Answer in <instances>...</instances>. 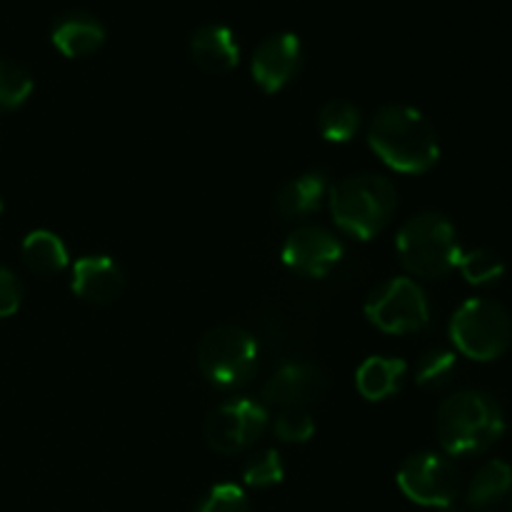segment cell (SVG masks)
<instances>
[{
  "label": "cell",
  "instance_id": "6da1fadb",
  "mask_svg": "<svg viewBox=\"0 0 512 512\" xmlns=\"http://www.w3.org/2000/svg\"><path fill=\"white\" fill-rule=\"evenodd\" d=\"M370 148L398 173H428L440 158L438 133L433 123L413 105H385L373 115L368 128Z\"/></svg>",
  "mask_w": 512,
  "mask_h": 512
},
{
  "label": "cell",
  "instance_id": "7a4b0ae2",
  "mask_svg": "<svg viewBox=\"0 0 512 512\" xmlns=\"http://www.w3.org/2000/svg\"><path fill=\"white\" fill-rule=\"evenodd\" d=\"M435 430L448 455H478L503 438L505 415L493 395L483 390H460L440 403Z\"/></svg>",
  "mask_w": 512,
  "mask_h": 512
},
{
  "label": "cell",
  "instance_id": "3957f363",
  "mask_svg": "<svg viewBox=\"0 0 512 512\" xmlns=\"http://www.w3.org/2000/svg\"><path fill=\"white\" fill-rule=\"evenodd\" d=\"M398 208V190L385 175H348L330 190V210L343 233L370 240L385 230Z\"/></svg>",
  "mask_w": 512,
  "mask_h": 512
},
{
  "label": "cell",
  "instance_id": "277c9868",
  "mask_svg": "<svg viewBox=\"0 0 512 512\" xmlns=\"http://www.w3.org/2000/svg\"><path fill=\"white\" fill-rule=\"evenodd\" d=\"M395 245H398L400 263L420 278H443L458 268L463 255L455 225L435 210L413 215L400 228Z\"/></svg>",
  "mask_w": 512,
  "mask_h": 512
},
{
  "label": "cell",
  "instance_id": "5b68a950",
  "mask_svg": "<svg viewBox=\"0 0 512 512\" xmlns=\"http://www.w3.org/2000/svg\"><path fill=\"white\" fill-rule=\"evenodd\" d=\"M450 338L465 358L478 363L498 360L512 343L510 310L490 298L465 300L450 320Z\"/></svg>",
  "mask_w": 512,
  "mask_h": 512
},
{
  "label": "cell",
  "instance_id": "8992f818",
  "mask_svg": "<svg viewBox=\"0 0 512 512\" xmlns=\"http://www.w3.org/2000/svg\"><path fill=\"white\" fill-rule=\"evenodd\" d=\"M198 368L210 385L223 390L250 383L258 370V343L238 325L208 330L198 345Z\"/></svg>",
  "mask_w": 512,
  "mask_h": 512
},
{
  "label": "cell",
  "instance_id": "52a82bcc",
  "mask_svg": "<svg viewBox=\"0 0 512 512\" xmlns=\"http://www.w3.org/2000/svg\"><path fill=\"white\" fill-rule=\"evenodd\" d=\"M365 315L383 333L408 335L430 323V305L415 280L390 278L368 295Z\"/></svg>",
  "mask_w": 512,
  "mask_h": 512
},
{
  "label": "cell",
  "instance_id": "ba28073f",
  "mask_svg": "<svg viewBox=\"0 0 512 512\" xmlns=\"http://www.w3.org/2000/svg\"><path fill=\"white\" fill-rule=\"evenodd\" d=\"M398 488L413 503L443 510L458 500L460 473L445 455L415 453L400 465Z\"/></svg>",
  "mask_w": 512,
  "mask_h": 512
},
{
  "label": "cell",
  "instance_id": "9c48e42d",
  "mask_svg": "<svg viewBox=\"0 0 512 512\" xmlns=\"http://www.w3.org/2000/svg\"><path fill=\"white\" fill-rule=\"evenodd\" d=\"M268 428V410L255 400L238 398L218 405L205 420V443L220 455L248 450Z\"/></svg>",
  "mask_w": 512,
  "mask_h": 512
},
{
  "label": "cell",
  "instance_id": "30bf717a",
  "mask_svg": "<svg viewBox=\"0 0 512 512\" xmlns=\"http://www.w3.org/2000/svg\"><path fill=\"white\" fill-rule=\"evenodd\" d=\"M343 258V243L320 225H300L283 245V263L305 278H325Z\"/></svg>",
  "mask_w": 512,
  "mask_h": 512
},
{
  "label": "cell",
  "instance_id": "8fae6325",
  "mask_svg": "<svg viewBox=\"0 0 512 512\" xmlns=\"http://www.w3.org/2000/svg\"><path fill=\"white\" fill-rule=\"evenodd\" d=\"M328 388V378L315 363L293 360L285 363L265 380L263 400L268 405L283 410H305L320 400V395Z\"/></svg>",
  "mask_w": 512,
  "mask_h": 512
},
{
  "label": "cell",
  "instance_id": "7c38bea8",
  "mask_svg": "<svg viewBox=\"0 0 512 512\" xmlns=\"http://www.w3.org/2000/svg\"><path fill=\"white\" fill-rule=\"evenodd\" d=\"M303 63V43L295 33H278L265 38L253 53V78L265 93H278L298 75Z\"/></svg>",
  "mask_w": 512,
  "mask_h": 512
},
{
  "label": "cell",
  "instance_id": "4fadbf2b",
  "mask_svg": "<svg viewBox=\"0 0 512 512\" xmlns=\"http://www.w3.org/2000/svg\"><path fill=\"white\" fill-rule=\"evenodd\" d=\"M125 290V273L108 255H85L73 265V293L93 305H108Z\"/></svg>",
  "mask_w": 512,
  "mask_h": 512
},
{
  "label": "cell",
  "instance_id": "5bb4252c",
  "mask_svg": "<svg viewBox=\"0 0 512 512\" xmlns=\"http://www.w3.org/2000/svg\"><path fill=\"white\" fill-rule=\"evenodd\" d=\"M50 40L65 58H85L103 48L105 28L95 15L75 10L55 20Z\"/></svg>",
  "mask_w": 512,
  "mask_h": 512
},
{
  "label": "cell",
  "instance_id": "9a60e30c",
  "mask_svg": "<svg viewBox=\"0 0 512 512\" xmlns=\"http://www.w3.org/2000/svg\"><path fill=\"white\" fill-rule=\"evenodd\" d=\"M190 55L208 73H228L238 65L240 48L228 25H203L190 38Z\"/></svg>",
  "mask_w": 512,
  "mask_h": 512
},
{
  "label": "cell",
  "instance_id": "2e32d148",
  "mask_svg": "<svg viewBox=\"0 0 512 512\" xmlns=\"http://www.w3.org/2000/svg\"><path fill=\"white\" fill-rule=\"evenodd\" d=\"M328 193V175L323 170H308L298 178L288 180L275 193V210L288 220H300L315 213Z\"/></svg>",
  "mask_w": 512,
  "mask_h": 512
},
{
  "label": "cell",
  "instance_id": "e0dca14e",
  "mask_svg": "<svg viewBox=\"0 0 512 512\" xmlns=\"http://www.w3.org/2000/svg\"><path fill=\"white\" fill-rule=\"evenodd\" d=\"M405 375H408V363L400 358H385V355H373L365 360L355 373V385L365 400L390 398L400 390Z\"/></svg>",
  "mask_w": 512,
  "mask_h": 512
},
{
  "label": "cell",
  "instance_id": "ac0fdd59",
  "mask_svg": "<svg viewBox=\"0 0 512 512\" xmlns=\"http://www.w3.org/2000/svg\"><path fill=\"white\" fill-rule=\"evenodd\" d=\"M512 490V468L505 460H488L468 485V505L475 512L498 508Z\"/></svg>",
  "mask_w": 512,
  "mask_h": 512
},
{
  "label": "cell",
  "instance_id": "d6986e66",
  "mask_svg": "<svg viewBox=\"0 0 512 512\" xmlns=\"http://www.w3.org/2000/svg\"><path fill=\"white\" fill-rule=\"evenodd\" d=\"M20 255H23L25 268L35 275L63 273L70 263L65 243L50 230H33V233L25 235Z\"/></svg>",
  "mask_w": 512,
  "mask_h": 512
},
{
  "label": "cell",
  "instance_id": "ffe728a7",
  "mask_svg": "<svg viewBox=\"0 0 512 512\" xmlns=\"http://www.w3.org/2000/svg\"><path fill=\"white\" fill-rule=\"evenodd\" d=\"M318 130L330 143H348L360 130V108L345 98H333L320 108Z\"/></svg>",
  "mask_w": 512,
  "mask_h": 512
},
{
  "label": "cell",
  "instance_id": "44dd1931",
  "mask_svg": "<svg viewBox=\"0 0 512 512\" xmlns=\"http://www.w3.org/2000/svg\"><path fill=\"white\" fill-rule=\"evenodd\" d=\"M458 370V358L445 348H433L420 355L415 365V383L425 390H440L450 385Z\"/></svg>",
  "mask_w": 512,
  "mask_h": 512
},
{
  "label": "cell",
  "instance_id": "7402d4cb",
  "mask_svg": "<svg viewBox=\"0 0 512 512\" xmlns=\"http://www.w3.org/2000/svg\"><path fill=\"white\" fill-rule=\"evenodd\" d=\"M458 268L470 285H493L503 280L505 260L490 248H475L460 255Z\"/></svg>",
  "mask_w": 512,
  "mask_h": 512
},
{
  "label": "cell",
  "instance_id": "603a6c76",
  "mask_svg": "<svg viewBox=\"0 0 512 512\" xmlns=\"http://www.w3.org/2000/svg\"><path fill=\"white\" fill-rule=\"evenodd\" d=\"M33 93V75L25 65L0 58V113L20 108Z\"/></svg>",
  "mask_w": 512,
  "mask_h": 512
},
{
  "label": "cell",
  "instance_id": "cb8c5ba5",
  "mask_svg": "<svg viewBox=\"0 0 512 512\" xmlns=\"http://www.w3.org/2000/svg\"><path fill=\"white\" fill-rule=\"evenodd\" d=\"M285 475L283 458L278 450H260V453L250 455L248 463L243 465V480L250 488H270L278 485Z\"/></svg>",
  "mask_w": 512,
  "mask_h": 512
},
{
  "label": "cell",
  "instance_id": "d4e9b609",
  "mask_svg": "<svg viewBox=\"0 0 512 512\" xmlns=\"http://www.w3.org/2000/svg\"><path fill=\"white\" fill-rule=\"evenodd\" d=\"M195 512H253L248 495L235 483H220L210 488L195 505Z\"/></svg>",
  "mask_w": 512,
  "mask_h": 512
},
{
  "label": "cell",
  "instance_id": "484cf974",
  "mask_svg": "<svg viewBox=\"0 0 512 512\" xmlns=\"http://www.w3.org/2000/svg\"><path fill=\"white\" fill-rule=\"evenodd\" d=\"M280 443H308L315 435V420L308 410H283L273 425Z\"/></svg>",
  "mask_w": 512,
  "mask_h": 512
},
{
  "label": "cell",
  "instance_id": "4316f807",
  "mask_svg": "<svg viewBox=\"0 0 512 512\" xmlns=\"http://www.w3.org/2000/svg\"><path fill=\"white\" fill-rule=\"evenodd\" d=\"M20 303H23V283L15 278L13 270L0 265V320L18 313Z\"/></svg>",
  "mask_w": 512,
  "mask_h": 512
},
{
  "label": "cell",
  "instance_id": "83f0119b",
  "mask_svg": "<svg viewBox=\"0 0 512 512\" xmlns=\"http://www.w3.org/2000/svg\"><path fill=\"white\" fill-rule=\"evenodd\" d=\"M443 512H460V510L455 508V505H450V508H443Z\"/></svg>",
  "mask_w": 512,
  "mask_h": 512
},
{
  "label": "cell",
  "instance_id": "f1b7e54d",
  "mask_svg": "<svg viewBox=\"0 0 512 512\" xmlns=\"http://www.w3.org/2000/svg\"><path fill=\"white\" fill-rule=\"evenodd\" d=\"M0 213H3V198H0Z\"/></svg>",
  "mask_w": 512,
  "mask_h": 512
}]
</instances>
